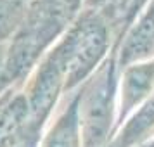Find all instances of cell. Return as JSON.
<instances>
[{
    "label": "cell",
    "instance_id": "1",
    "mask_svg": "<svg viewBox=\"0 0 154 147\" xmlns=\"http://www.w3.org/2000/svg\"><path fill=\"white\" fill-rule=\"evenodd\" d=\"M28 135H40V132L31 125L24 83H16L0 95V147H16Z\"/></svg>",
    "mask_w": 154,
    "mask_h": 147
},
{
    "label": "cell",
    "instance_id": "3",
    "mask_svg": "<svg viewBox=\"0 0 154 147\" xmlns=\"http://www.w3.org/2000/svg\"><path fill=\"white\" fill-rule=\"evenodd\" d=\"M31 0H0V45L9 43L28 14Z\"/></svg>",
    "mask_w": 154,
    "mask_h": 147
},
{
    "label": "cell",
    "instance_id": "4",
    "mask_svg": "<svg viewBox=\"0 0 154 147\" xmlns=\"http://www.w3.org/2000/svg\"><path fill=\"white\" fill-rule=\"evenodd\" d=\"M12 85L16 83L12 81L7 71V43H4V45H0V95Z\"/></svg>",
    "mask_w": 154,
    "mask_h": 147
},
{
    "label": "cell",
    "instance_id": "5",
    "mask_svg": "<svg viewBox=\"0 0 154 147\" xmlns=\"http://www.w3.org/2000/svg\"><path fill=\"white\" fill-rule=\"evenodd\" d=\"M38 144H40V135H28L21 144H17L16 147H38Z\"/></svg>",
    "mask_w": 154,
    "mask_h": 147
},
{
    "label": "cell",
    "instance_id": "2",
    "mask_svg": "<svg viewBox=\"0 0 154 147\" xmlns=\"http://www.w3.org/2000/svg\"><path fill=\"white\" fill-rule=\"evenodd\" d=\"M38 147H82L80 95L64 107V111L42 137Z\"/></svg>",
    "mask_w": 154,
    "mask_h": 147
}]
</instances>
